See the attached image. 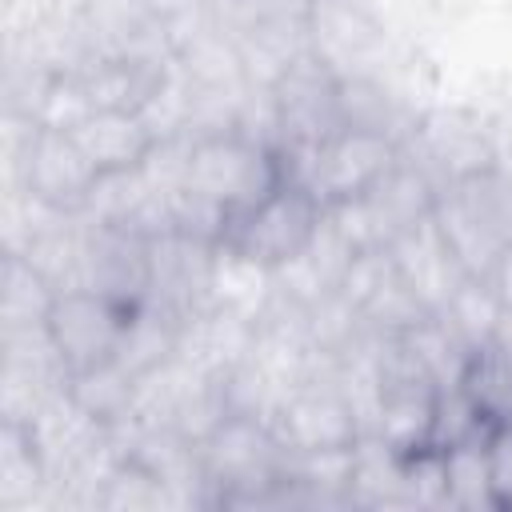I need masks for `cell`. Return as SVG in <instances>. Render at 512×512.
I'll return each mask as SVG.
<instances>
[{
	"mask_svg": "<svg viewBox=\"0 0 512 512\" xmlns=\"http://www.w3.org/2000/svg\"><path fill=\"white\" fill-rule=\"evenodd\" d=\"M136 300L112 288H64L48 296L40 324L52 356L68 372V380L124 364L128 344L136 336Z\"/></svg>",
	"mask_w": 512,
	"mask_h": 512,
	"instance_id": "1",
	"label": "cell"
},
{
	"mask_svg": "<svg viewBox=\"0 0 512 512\" xmlns=\"http://www.w3.org/2000/svg\"><path fill=\"white\" fill-rule=\"evenodd\" d=\"M284 176H288V160L280 152H272L268 144L248 140L240 132H224V136L200 140L188 152L184 196L208 212V228H212V244H216V232L232 216L248 212L256 200H264Z\"/></svg>",
	"mask_w": 512,
	"mask_h": 512,
	"instance_id": "2",
	"label": "cell"
},
{
	"mask_svg": "<svg viewBox=\"0 0 512 512\" xmlns=\"http://www.w3.org/2000/svg\"><path fill=\"white\" fill-rule=\"evenodd\" d=\"M324 212L328 208L320 204V196L288 164V176L264 200H256L248 212L232 216L216 232V244L236 260L276 268V264L296 260L316 240V228H320Z\"/></svg>",
	"mask_w": 512,
	"mask_h": 512,
	"instance_id": "3",
	"label": "cell"
},
{
	"mask_svg": "<svg viewBox=\"0 0 512 512\" xmlns=\"http://www.w3.org/2000/svg\"><path fill=\"white\" fill-rule=\"evenodd\" d=\"M292 164V160H288ZM396 168V148L384 128L372 124H340L328 136L312 140V164L292 172L320 196L324 208H348L380 188Z\"/></svg>",
	"mask_w": 512,
	"mask_h": 512,
	"instance_id": "4",
	"label": "cell"
},
{
	"mask_svg": "<svg viewBox=\"0 0 512 512\" xmlns=\"http://www.w3.org/2000/svg\"><path fill=\"white\" fill-rule=\"evenodd\" d=\"M28 192L60 212L84 208L92 200V192L104 184L100 168L88 160V152L80 148V140L72 136V128H40L28 144Z\"/></svg>",
	"mask_w": 512,
	"mask_h": 512,
	"instance_id": "5",
	"label": "cell"
},
{
	"mask_svg": "<svg viewBox=\"0 0 512 512\" xmlns=\"http://www.w3.org/2000/svg\"><path fill=\"white\" fill-rule=\"evenodd\" d=\"M68 128L104 180L132 172L152 152V132L144 128L140 112H128V108H88Z\"/></svg>",
	"mask_w": 512,
	"mask_h": 512,
	"instance_id": "6",
	"label": "cell"
}]
</instances>
